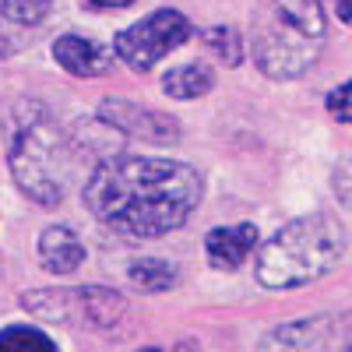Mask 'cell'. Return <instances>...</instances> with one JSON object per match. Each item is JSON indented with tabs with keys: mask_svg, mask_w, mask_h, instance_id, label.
<instances>
[{
	"mask_svg": "<svg viewBox=\"0 0 352 352\" xmlns=\"http://www.w3.org/2000/svg\"><path fill=\"white\" fill-rule=\"evenodd\" d=\"M201 194L204 180L194 166L144 155H109L85 184L92 219L131 240H155L180 229Z\"/></svg>",
	"mask_w": 352,
	"mask_h": 352,
	"instance_id": "cell-1",
	"label": "cell"
},
{
	"mask_svg": "<svg viewBox=\"0 0 352 352\" xmlns=\"http://www.w3.org/2000/svg\"><path fill=\"white\" fill-rule=\"evenodd\" d=\"M328 21L320 0H257L250 18L254 64L275 78H303L324 50Z\"/></svg>",
	"mask_w": 352,
	"mask_h": 352,
	"instance_id": "cell-2",
	"label": "cell"
},
{
	"mask_svg": "<svg viewBox=\"0 0 352 352\" xmlns=\"http://www.w3.org/2000/svg\"><path fill=\"white\" fill-rule=\"evenodd\" d=\"M345 254V226L324 212L285 222L257 250L254 275L264 289H300L324 278Z\"/></svg>",
	"mask_w": 352,
	"mask_h": 352,
	"instance_id": "cell-3",
	"label": "cell"
},
{
	"mask_svg": "<svg viewBox=\"0 0 352 352\" xmlns=\"http://www.w3.org/2000/svg\"><path fill=\"white\" fill-rule=\"evenodd\" d=\"M74 169V148L53 124H28L11 144V173L21 194L43 208L64 201Z\"/></svg>",
	"mask_w": 352,
	"mask_h": 352,
	"instance_id": "cell-4",
	"label": "cell"
},
{
	"mask_svg": "<svg viewBox=\"0 0 352 352\" xmlns=\"http://www.w3.org/2000/svg\"><path fill=\"white\" fill-rule=\"evenodd\" d=\"M194 32L190 21L173 11V8H162V11H152L148 18H141L134 25H127L120 36H116V56L134 67V71H152L162 56L176 46H184L187 36Z\"/></svg>",
	"mask_w": 352,
	"mask_h": 352,
	"instance_id": "cell-5",
	"label": "cell"
},
{
	"mask_svg": "<svg viewBox=\"0 0 352 352\" xmlns=\"http://www.w3.org/2000/svg\"><path fill=\"white\" fill-rule=\"evenodd\" d=\"M99 116H102L106 127L131 134V138H141V141H152V144H176L180 141V124H176L169 113L138 106L131 99H106L99 106Z\"/></svg>",
	"mask_w": 352,
	"mask_h": 352,
	"instance_id": "cell-6",
	"label": "cell"
},
{
	"mask_svg": "<svg viewBox=\"0 0 352 352\" xmlns=\"http://www.w3.org/2000/svg\"><path fill=\"white\" fill-rule=\"evenodd\" d=\"M53 60L74 78H102L116 64V46L85 39V36H60L53 43Z\"/></svg>",
	"mask_w": 352,
	"mask_h": 352,
	"instance_id": "cell-7",
	"label": "cell"
},
{
	"mask_svg": "<svg viewBox=\"0 0 352 352\" xmlns=\"http://www.w3.org/2000/svg\"><path fill=\"white\" fill-rule=\"evenodd\" d=\"M257 247V226L240 222V226H219L204 236V254L215 272H236L240 264L254 254Z\"/></svg>",
	"mask_w": 352,
	"mask_h": 352,
	"instance_id": "cell-8",
	"label": "cell"
},
{
	"mask_svg": "<svg viewBox=\"0 0 352 352\" xmlns=\"http://www.w3.org/2000/svg\"><path fill=\"white\" fill-rule=\"evenodd\" d=\"M39 261L43 268L53 275H71L74 268L85 264V243L74 236V229L67 226H50L39 236Z\"/></svg>",
	"mask_w": 352,
	"mask_h": 352,
	"instance_id": "cell-9",
	"label": "cell"
},
{
	"mask_svg": "<svg viewBox=\"0 0 352 352\" xmlns=\"http://www.w3.org/2000/svg\"><path fill=\"white\" fill-rule=\"evenodd\" d=\"M212 85H215V74L204 67V64H184V67H173L166 71L162 78V92L169 99H201V96H208L212 92Z\"/></svg>",
	"mask_w": 352,
	"mask_h": 352,
	"instance_id": "cell-10",
	"label": "cell"
},
{
	"mask_svg": "<svg viewBox=\"0 0 352 352\" xmlns=\"http://www.w3.org/2000/svg\"><path fill=\"white\" fill-rule=\"evenodd\" d=\"M131 282L141 292H166L176 285V268L159 257H141L131 264Z\"/></svg>",
	"mask_w": 352,
	"mask_h": 352,
	"instance_id": "cell-11",
	"label": "cell"
},
{
	"mask_svg": "<svg viewBox=\"0 0 352 352\" xmlns=\"http://www.w3.org/2000/svg\"><path fill=\"white\" fill-rule=\"evenodd\" d=\"M204 43H208V50L219 56V60H226V67H240L243 60V43H240V32L229 25H215L204 32Z\"/></svg>",
	"mask_w": 352,
	"mask_h": 352,
	"instance_id": "cell-12",
	"label": "cell"
},
{
	"mask_svg": "<svg viewBox=\"0 0 352 352\" xmlns=\"http://www.w3.org/2000/svg\"><path fill=\"white\" fill-rule=\"evenodd\" d=\"M53 8V0H4V18L14 25H39Z\"/></svg>",
	"mask_w": 352,
	"mask_h": 352,
	"instance_id": "cell-13",
	"label": "cell"
},
{
	"mask_svg": "<svg viewBox=\"0 0 352 352\" xmlns=\"http://www.w3.org/2000/svg\"><path fill=\"white\" fill-rule=\"evenodd\" d=\"M18 345H39V349H53L56 342L39 331V328H28V324H11L0 331V349H18Z\"/></svg>",
	"mask_w": 352,
	"mask_h": 352,
	"instance_id": "cell-14",
	"label": "cell"
},
{
	"mask_svg": "<svg viewBox=\"0 0 352 352\" xmlns=\"http://www.w3.org/2000/svg\"><path fill=\"white\" fill-rule=\"evenodd\" d=\"M324 102H328V113L335 116L338 124H349L352 127V78L342 81V85H335Z\"/></svg>",
	"mask_w": 352,
	"mask_h": 352,
	"instance_id": "cell-15",
	"label": "cell"
},
{
	"mask_svg": "<svg viewBox=\"0 0 352 352\" xmlns=\"http://www.w3.org/2000/svg\"><path fill=\"white\" fill-rule=\"evenodd\" d=\"M335 11H338V18L352 28V0H335Z\"/></svg>",
	"mask_w": 352,
	"mask_h": 352,
	"instance_id": "cell-16",
	"label": "cell"
},
{
	"mask_svg": "<svg viewBox=\"0 0 352 352\" xmlns=\"http://www.w3.org/2000/svg\"><path fill=\"white\" fill-rule=\"evenodd\" d=\"M88 4H96V8H127V4H134V0H88Z\"/></svg>",
	"mask_w": 352,
	"mask_h": 352,
	"instance_id": "cell-17",
	"label": "cell"
}]
</instances>
